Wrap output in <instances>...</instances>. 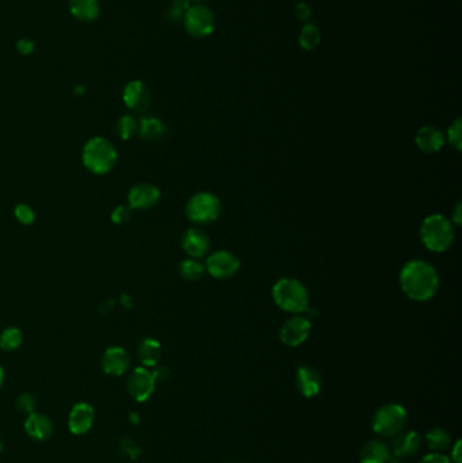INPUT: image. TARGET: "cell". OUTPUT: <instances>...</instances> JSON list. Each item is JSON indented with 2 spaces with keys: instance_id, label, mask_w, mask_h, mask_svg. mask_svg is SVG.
Listing matches in <instances>:
<instances>
[{
  "instance_id": "cell-1",
  "label": "cell",
  "mask_w": 462,
  "mask_h": 463,
  "mask_svg": "<svg viewBox=\"0 0 462 463\" xmlns=\"http://www.w3.org/2000/svg\"><path fill=\"white\" fill-rule=\"evenodd\" d=\"M399 282L403 292L416 302L430 301L438 292V272L429 262L422 259L406 263L400 271Z\"/></svg>"
},
{
  "instance_id": "cell-2",
  "label": "cell",
  "mask_w": 462,
  "mask_h": 463,
  "mask_svg": "<svg viewBox=\"0 0 462 463\" xmlns=\"http://www.w3.org/2000/svg\"><path fill=\"white\" fill-rule=\"evenodd\" d=\"M419 236L429 251L436 253L446 252L456 240L454 223L442 214H431L423 219Z\"/></svg>"
},
{
  "instance_id": "cell-3",
  "label": "cell",
  "mask_w": 462,
  "mask_h": 463,
  "mask_svg": "<svg viewBox=\"0 0 462 463\" xmlns=\"http://www.w3.org/2000/svg\"><path fill=\"white\" fill-rule=\"evenodd\" d=\"M274 304L284 312L300 315L309 308V292L302 282L282 278L272 286Z\"/></svg>"
},
{
  "instance_id": "cell-4",
  "label": "cell",
  "mask_w": 462,
  "mask_h": 463,
  "mask_svg": "<svg viewBox=\"0 0 462 463\" xmlns=\"http://www.w3.org/2000/svg\"><path fill=\"white\" fill-rule=\"evenodd\" d=\"M117 150L105 137H94L83 148V164L95 175H105L114 168Z\"/></svg>"
},
{
  "instance_id": "cell-5",
  "label": "cell",
  "mask_w": 462,
  "mask_h": 463,
  "mask_svg": "<svg viewBox=\"0 0 462 463\" xmlns=\"http://www.w3.org/2000/svg\"><path fill=\"white\" fill-rule=\"evenodd\" d=\"M407 423V412L399 404H387L381 407L371 420L373 431L384 438H394L400 434Z\"/></svg>"
},
{
  "instance_id": "cell-6",
  "label": "cell",
  "mask_w": 462,
  "mask_h": 463,
  "mask_svg": "<svg viewBox=\"0 0 462 463\" xmlns=\"http://www.w3.org/2000/svg\"><path fill=\"white\" fill-rule=\"evenodd\" d=\"M221 201L217 195L212 193H197L186 205V217L194 223L206 225L219 219L221 214Z\"/></svg>"
},
{
  "instance_id": "cell-7",
  "label": "cell",
  "mask_w": 462,
  "mask_h": 463,
  "mask_svg": "<svg viewBox=\"0 0 462 463\" xmlns=\"http://www.w3.org/2000/svg\"><path fill=\"white\" fill-rule=\"evenodd\" d=\"M183 22L190 36L194 38H205L215 31L216 17L208 6L197 3L189 7Z\"/></svg>"
},
{
  "instance_id": "cell-8",
  "label": "cell",
  "mask_w": 462,
  "mask_h": 463,
  "mask_svg": "<svg viewBox=\"0 0 462 463\" xmlns=\"http://www.w3.org/2000/svg\"><path fill=\"white\" fill-rule=\"evenodd\" d=\"M205 269L215 279H229L239 272L240 260L229 251H216L208 256Z\"/></svg>"
},
{
  "instance_id": "cell-9",
  "label": "cell",
  "mask_w": 462,
  "mask_h": 463,
  "mask_svg": "<svg viewBox=\"0 0 462 463\" xmlns=\"http://www.w3.org/2000/svg\"><path fill=\"white\" fill-rule=\"evenodd\" d=\"M312 322L308 317L293 316L281 328V341L288 347H298L304 344L311 335Z\"/></svg>"
},
{
  "instance_id": "cell-10",
  "label": "cell",
  "mask_w": 462,
  "mask_h": 463,
  "mask_svg": "<svg viewBox=\"0 0 462 463\" xmlns=\"http://www.w3.org/2000/svg\"><path fill=\"white\" fill-rule=\"evenodd\" d=\"M155 385L156 381L152 372L146 367H136L130 372L126 382L129 394L139 402H144L152 395Z\"/></svg>"
},
{
  "instance_id": "cell-11",
  "label": "cell",
  "mask_w": 462,
  "mask_h": 463,
  "mask_svg": "<svg viewBox=\"0 0 462 463\" xmlns=\"http://www.w3.org/2000/svg\"><path fill=\"white\" fill-rule=\"evenodd\" d=\"M160 190L151 183H139L133 186L128 194L129 206L134 210H148L157 205L160 201Z\"/></svg>"
},
{
  "instance_id": "cell-12",
  "label": "cell",
  "mask_w": 462,
  "mask_h": 463,
  "mask_svg": "<svg viewBox=\"0 0 462 463\" xmlns=\"http://www.w3.org/2000/svg\"><path fill=\"white\" fill-rule=\"evenodd\" d=\"M123 102L134 113H144L151 104V93L140 80L130 81L123 90Z\"/></svg>"
},
{
  "instance_id": "cell-13",
  "label": "cell",
  "mask_w": 462,
  "mask_h": 463,
  "mask_svg": "<svg viewBox=\"0 0 462 463\" xmlns=\"http://www.w3.org/2000/svg\"><path fill=\"white\" fill-rule=\"evenodd\" d=\"M100 365L106 374L120 377L130 367V356L122 347H110L105 351Z\"/></svg>"
},
{
  "instance_id": "cell-14",
  "label": "cell",
  "mask_w": 462,
  "mask_h": 463,
  "mask_svg": "<svg viewBox=\"0 0 462 463\" xmlns=\"http://www.w3.org/2000/svg\"><path fill=\"white\" fill-rule=\"evenodd\" d=\"M445 141H446V139H445L442 130H439L438 127L431 126V125L422 126L416 132V136H415V144L417 146V149L427 155H433V153L439 152L445 146Z\"/></svg>"
},
{
  "instance_id": "cell-15",
  "label": "cell",
  "mask_w": 462,
  "mask_h": 463,
  "mask_svg": "<svg viewBox=\"0 0 462 463\" xmlns=\"http://www.w3.org/2000/svg\"><path fill=\"white\" fill-rule=\"evenodd\" d=\"M295 386L304 397L312 398L321 391L323 379L314 367L301 366L295 372Z\"/></svg>"
},
{
  "instance_id": "cell-16",
  "label": "cell",
  "mask_w": 462,
  "mask_h": 463,
  "mask_svg": "<svg viewBox=\"0 0 462 463\" xmlns=\"http://www.w3.org/2000/svg\"><path fill=\"white\" fill-rule=\"evenodd\" d=\"M94 408L90 404L79 402L76 404L68 417V427L73 435L87 434L94 423Z\"/></svg>"
},
{
  "instance_id": "cell-17",
  "label": "cell",
  "mask_w": 462,
  "mask_h": 463,
  "mask_svg": "<svg viewBox=\"0 0 462 463\" xmlns=\"http://www.w3.org/2000/svg\"><path fill=\"white\" fill-rule=\"evenodd\" d=\"M183 251L193 259H199L205 256L210 249V239L201 229L192 228L185 232L182 237Z\"/></svg>"
},
{
  "instance_id": "cell-18",
  "label": "cell",
  "mask_w": 462,
  "mask_h": 463,
  "mask_svg": "<svg viewBox=\"0 0 462 463\" xmlns=\"http://www.w3.org/2000/svg\"><path fill=\"white\" fill-rule=\"evenodd\" d=\"M422 438L416 431H406L396 435L392 441V454L397 460H403L414 455L420 448Z\"/></svg>"
},
{
  "instance_id": "cell-19",
  "label": "cell",
  "mask_w": 462,
  "mask_h": 463,
  "mask_svg": "<svg viewBox=\"0 0 462 463\" xmlns=\"http://www.w3.org/2000/svg\"><path fill=\"white\" fill-rule=\"evenodd\" d=\"M24 430L30 438L36 440H47L52 437L53 424L48 416L34 412L29 414L27 420L24 421Z\"/></svg>"
},
{
  "instance_id": "cell-20",
  "label": "cell",
  "mask_w": 462,
  "mask_h": 463,
  "mask_svg": "<svg viewBox=\"0 0 462 463\" xmlns=\"http://www.w3.org/2000/svg\"><path fill=\"white\" fill-rule=\"evenodd\" d=\"M390 448L381 440L366 443L360 453L361 463H387L390 460Z\"/></svg>"
},
{
  "instance_id": "cell-21",
  "label": "cell",
  "mask_w": 462,
  "mask_h": 463,
  "mask_svg": "<svg viewBox=\"0 0 462 463\" xmlns=\"http://www.w3.org/2000/svg\"><path fill=\"white\" fill-rule=\"evenodd\" d=\"M166 125L157 117L146 116L139 121V136L146 141H157L166 136Z\"/></svg>"
},
{
  "instance_id": "cell-22",
  "label": "cell",
  "mask_w": 462,
  "mask_h": 463,
  "mask_svg": "<svg viewBox=\"0 0 462 463\" xmlns=\"http://www.w3.org/2000/svg\"><path fill=\"white\" fill-rule=\"evenodd\" d=\"M139 361L146 367H155L159 363L162 356V345L156 339L146 338L141 339L137 345Z\"/></svg>"
},
{
  "instance_id": "cell-23",
  "label": "cell",
  "mask_w": 462,
  "mask_h": 463,
  "mask_svg": "<svg viewBox=\"0 0 462 463\" xmlns=\"http://www.w3.org/2000/svg\"><path fill=\"white\" fill-rule=\"evenodd\" d=\"M73 17L83 22H93L99 15V0H70Z\"/></svg>"
},
{
  "instance_id": "cell-24",
  "label": "cell",
  "mask_w": 462,
  "mask_h": 463,
  "mask_svg": "<svg viewBox=\"0 0 462 463\" xmlns=\"http://www.w3.org/2000/svg\"><path fill=\"white\" fill-rule=\"evenodd\" d=\"M320 41H321V33L316 24L308 22L302 27L298 37V44L301 48L305 50H314L320 45Z\"/></svg>"
},
{
  "instance_id": "cell-25",
  "label": "cell",
  "mask_w": 462,
  "mask_h": 463,
  "mask_svg": "<svg viewBox=\"0 0 462 463\" xmlns=\"http://www.w3.org/2000/svg\"><path fill=\"white\" fill-rule=\"evenodd\" d=\"M426 441L433 451L440 453L450 447L452 437L449 435L447 431L442 428H433L426 434Z\"/></svg>"
},
{
  "instance_id": "cell-26",
  "label": "cell",
  "mask_w": 462,
  "mask_h": 463,
  "mask_svg": "<svg viewBox=\"0 0 462 463\" xmlns=\"http://www.w3.org/2000/svg\"><path fill=\"white\" fill-rule=\"evenodd\" d=\"M22 341H24V335L15 327L6 328L0 333V348L4 351H15L17 348L21 347Z\"/></svg>"
},
{
  "instance_id": "cell-27",
  "label": "cell",
  "mask_w": 462,
  "mask_h": 463,
  "mask_svg": "<svg viewBox=\"0 0 462 463\" xmlns=\"http://www.w3.org/2000/svg\"><path fill=\"white\" fill-rule=\"evenodd\" d=\"M205 272V266L202 263H199L198 260H195L193 258L190 259H185L180 265H179V274L183 279L189 281V282H195L198 279L202 278Z\"/></svg>"
},
{
  "instance_id": "cell-28",
  "label": "cell",
  "mask_w": 462,
  "mask_h": 463,
  "mask_svg": "<svg viewBox=\"0 0 462 463\" xmlns=\"http://www.w3.org/2000/svg\"><path fill=\"white\" fill-rule=\"evenodd\" d=\"M116 130L122 140H130L139 133V121L129 114L122 116L121 118L117 121Z\"/></svg>"
},
{
  "instance_id": "cell-29",
  "label": "cell",
  "mask_w": 462,
  "mask_h": 463,
  "mask_svg": "<svg viewBox=\"0 0 462 463\" xmlns=\"http://www.w3.org/2000/svg\"><path fill=\"white\" fill-rule=\"evenodd\" d=\"M189 7H190L189 0H174L171 3L170 8H169V18L172 22L183 21Z\"/></svg>"
},
{
  "instance_id": "cell-30",
  "label": "cell",
  "mask_w": 462,
  "mask_h": 463,
  "mask_svg": "<svg viewBox=\"0 0 462 463\" xmlns=\"http://www.w3.org/2000/svg\"><path fill=\"white\" fill-rule=\"evenodd\" d=\"M447 141L456 150L462 149V120L457 118L453 122L447 130Z\"/></svg>"
},
{
  "instance_id": "cell-31",
  "label": "cell",
  "mask_w": 462,
  "mask_h": 463,
  "mask_svg": "<svg viewBox=\"0 0 462 463\" xmlns=\"http://www.w3.org/2000/svg\"><path fill=\"white\" fill-rule=\"evenodd\" d=\"M17 408L24 414H31L36 412L37 401L30 393H24L17 398Z\"/></svg>"
},
{
  "instance_id": "cell-32",
  "label": "cell",
  "mask_w": 462,
  "mask_h": 463,
  "mask_svg": "<svg viewBox=\"0 0 462 463\" xmlns=\"http://www.w3.org/2000/svg\"><path fill=\"white\" fill-rule=\"evenodd\" d=\"M15 217L24 225H31L36 219V213L29 205L20 203L15 206Z\"/></svg>"
},
{
  "instance_id": "cell-33",
  "label": "cell",
  "mask_w": 462,
  "mask_h": 463,
  "mask_svg": "<svg viewBox=\"0 0 462 463\" xmlns=\"http://www.w3.org/2000/svg\"><path fill=\"white\" fill-rule=\"evenodd\" d=\"M132 213H133V209L130 206H118L113 210L111 213V221L117 225H123L126 223L130 217H132Z\"/></svg>"
},
{
  "instance_id": "cell-34",
  "label": "cell",
  "mask_w": 462,
  "mask_h": 463,
  "mask_svg": "<svg viewBox=\"0 0 462 463\" xmlns=\"http://www.w3.org/2000/svg\"><path fill=\"white\" fill-rule=\"evenodd\" d=\"M311 15H312V10H311V7L307 3L301 1V3H298L295 6V17H297L298 21L308 22L309 18H311Z\"/></svg>"
},
{
  "instance_id": "cell-35",
  "label": "cell",
  "mask_w": 462,
  "mask_h": 463,
  "mask_svg": "<svg viewBox=\"0 0 462 463\" xmlns=\"http://www.w3.org/2000/svg\"><path fill=\"white\" fill-rule=\"evenodd\" d=\"M419 463H452L450 462V460L446 457V455H443V454H440V453H433V454H427V455H424L420 461H419Z\"/></svg>"
},
{
  "instance_id": "cell-36",
  "label": "cell",
  "mask_w": 462,
  "mask_h": 463,
  "mask_svg": "<svg viewBox=\"0 0 462 463\" xmlns=\"http://www.w3.org/2000/svg\"><path fill=\"white\" fill-rule=\"evenodd\" d=\"M153 378L156 382H164L169 379L170 377V370L166 366H159L155 368V371L152 372Z\"/></svg>"
},
{
  "instance_id": "cell-37",
  "label": "cell",
  "mask_w": 462,
  "mask_h": 463,
  "mask_svg": "<svg viewBox=\"0 0 462 463\" xmlns=\"http://www.w3.org/2000/svg\"><path fill=\"white\" fill-rule=\"evenodd\" d=\"M17 48H18L21 54L29 56V54H31V53L34 52V48H36V47H34V42H33L31 40H26V38H24V40H21V41L18 42Z\"/></svg>"
},
{
  "instance_id": "cell-38",
  "label": "cell",
  "mask_w": 462,
  "mask_h": 463,
  "mask_svg": "<svg viewBox=\"0 0 462 463\" xmlns=\"http://www.w3.org/2000/svg\"><path fill=\"white\" fill-rule=\"evenodd\" d=\"M461 440H457L456 444L452 447V461L454 463H461Z\"/></svg>"
},
{
  "instance_id": "cell-39",
  "label": "cell",
  "mask_w": 462,
  "mask_h": 463,
  "mask_svg": "<svg viewBox=\"0 0 462 463\" xmlns=\"http://www.w3.org/2000/svg\"><path fill=\"white\" fill-rule=\"evenodd\" d=\"M461 202H459V203H457V206H456L454 214L452 216V222H453V223H456L457 226H460V225H461Z\"/></svg>"
},
{
  "instance_id": "cell-40",
  "label": "cell",
  "mask_w": 462,
  "mask_h": 463,
  "mask_svg": "<svg viewBox=\"0 0 462 463\" xmlns=\"http://www.w3.org/2000/svg\"><path fill=\"white\" fill-rule=\"evenodd\" d=\"M121 302L126 306V308H130L132 306V302H130V298L128 295H122Z\"/></svg>"
},
{
  "instance_id": "cell-41",
  "label": "cell",
  "mask_w": 462,
  "mask_h": 463,
  "mask_svg": "<svg viewBox=\"0 0 462 463\" xmlns=\"http://www.w3.org/2000/svg\"><path fill=\"white\" fill-rule=\"evenodd\" d=\"M3 381H4V371H3V368L0 366V386L3 385Z\"/></svg>"
},
{
  "instance_id": "cell-42",
  "label": "cell",
  "mask_w": 462,
  "mask_h": 463,
  "mask_svg": "<svg viewBox=\"0 0 462 463\" xmlns=\"http://www.w3.org/2000/svg\"><path fill=\"white\" fill-rule=\"evenodd\" d=\"M189 1H199V0H189Z\"/></svg>"
}]
</instances>
